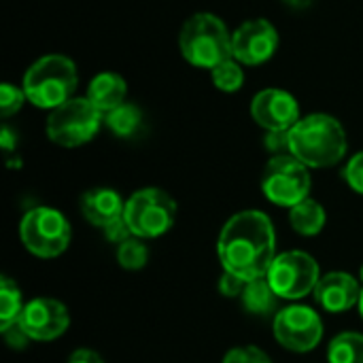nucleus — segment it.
I'll return each mask as SVG.
<instances>
[{
	"label": "nucleus",
	"mask_w": 363,
	"mask_h": 363,
	"mask_svg": "<svg viewBox=\"0 0 363 363\" xmlns=\"http://www.w3.org/2000/svg\"><path fill=\"white\" fill-rule=\"evenodd\" d=\"M223 363H272L270 357L259 351L257 347H238V349H232L225 357Z\"/></svg>",
	"instance_id": "obj_25"
},
{
	"label": "nucleus",
	"mask_w": 363,
	"mask_h": 363,
	"mask_svg": "<svg viewBox=\"0 0 363 363\" xmlns=\"http://www.w3.org/2000/svg\"><path fill=\"white\" fill-rule=\"evenodd\" d=\"M68 363H104L102 357L91 351V349H77L70 357H68Z\"/></svg>",
	"instance_id": "obj_31"
},
{
	"label": "nucleus",
	"mask_w": 363,
	"mask_h": 363,
	"mask_svg": "<svg viewBox=\"0 0 363 363\" xmlns=\"http://www.w3.org/2000/svg\"><path fill=\"white\" fill-rule=\"evenodd\" d=\"M128 96V83L117 72H100L89 81L87 87V100L102 113H111L113 108L121 106Z\"/></svg>",
	"instance_id": "obj_16"
},
{
	"label": "nucleus",
	"mask_w": 363,
	"mask_h": 363,
	"mask_svg": "<svg viewBox=\"0 0 363 363\" xmlns=\"http://www.w3.org/2000/svg\"><path fill=\"white\" fill-rule=\"evenodd\" d=\"M342 177L353 191L363 196V151H359L357 155H353L349 160V164L342 170Z\"/></svg>",
	"instance_id": "obj_26"
},
{
	"label": "nucleus",
	"mask_w": 363,
	"mask_h": 363,
	"mask_svg": "<svg viewBox=\"0 0 363 363\" xmlns=\"http://www.w3.org/2000/svg\"><path fill=\"white\" fill-rule=\"evenodd\" d=\"M177 217V202L157 187H145L125 202L123 219L136 238H157L166 234Z\"/></svg>",
	"instance_id": "obj_7"
},
{
	"label": "nucleus",
	"mask_w": 363,
	"mask_h": 363,
	"mask_svg": "<svg viewBox=\"0 0 363 363\" xmlns=\"http://www.w3.org/2000/svg\"><path fill=\"white\" fill-rule=\"evenodd\" d=\"M19 236L32 255L51 259L68 249L70 223L60 211L51 206H36L23 215L19 223Z\"/></svg>",
	"instance_id": "obj_6"
},
{
	"label": "nucleus",
	"mask_w": 363,
	"mask_h": 363,
	"mask_svg": "<svg viewBox=\"0 0 363 363\" xmlns=\"http://www.w3.org/2000/svg\"><path fill=\"white\" fill-rule=\"evenodd\" d=\"M211 79H213V85L219 89V91H225V94H232V91H238L245 83V72H242V66L240 62H236L234 57L219 64L217 68L211 70Z\"/></svg>",
	"instance_id": "obj_22"
},
{
	"label": "nucleus",
	"mask_w": 363,
	"mask_h": 363,
	"mask_svg": "<svg viewBox=\"0 0 363 363\" xmlns=\"http://www.w3.org/2000/svg\"><path fill=\"white\" fill-rule=\"evenodd\" d=\"M330 363H363V334L345 332L338 334L328 347Z\"/></svg>",
	"instance_id": "obj_20"
},
{
	"label": "nucleus",
	"mask_w": 363,
	"mask_h": 363,
	"mask_svg": "<svg viewBox=\"0 0 363 363\" xmlns=\"http://www.w3.org/2000/svg\"><path fill=\"white\" fill-rule=\"evenodd\" d=\"M357 306H359V315H362V319H363V291H362V298H359V304H357Z\"/></svg>",
	"instance_id": "obj_34"
},
{
	"label": "nucleus",
	"mask_w": 363,
	"mask_h": 363,
	"mask_svg": "<svg viewBox=\"0 0 363 363\" xmlns=\"http://www.w3.org/2000/svg\"><path fill=\"white\" fill-rule=\"evenodd\" d=\"M274 338L294 353L313 351L323 338V321L308 306H289L274 317Z\"/></svg>",
	"instance_id": "obj_10"
},
{
	"label": "nucleus",
	"mask_w": 363,
	"mask_h": 363,
	"mask_svg": "<svg viewBox=\"0 0 363 363\" xmlns=\"http://www.w3.org/2000/svg\"><path fill=\"white\" fill-rule=\"evenodd\" d=\"M266 147L274 151L277 155L289 153V138L287 132H268L266 134Z\"/></svg>",
	"instance_id": "obj_30"
},
{
	"label": "nucleus",
	"mask_w": 363,
	"mask_h": 363,
	"mask_svg": "<svg viewBox=\"0 0 363 363\" xmlns=\"http://www.w3.org/2000/svg\"><path fill=\"white\" fill-rule=\"evenodd\" d=\"M362 291L363 289L359 287L357 279L351 277L349 272H330L319 279L313 294H315L317 304L323 311L338 315V313H347L355 304H359Z\"/></svg>",
	"instance_id": "obj_14"
},
{
	"label": "nucleus",
	"mask_w": 363,
	"mask_h": 363,
	"mask_svg": "<svg viewBox=\"0 0 363 363\" xmlns=\"http://www.w3.org/2000/svg\"><path fill=\"white\" fill-rule=\"evenodd\" d=\"M23 306L26 304H21V291L17 283H13L9 277H2L0 279V332L9 330L19 321Z\"/></svg>",
	"instance_id": "obj_21"
},
{
	"label": "nucleus",
	"mask_w": 363,
	"mask_h": 363,
	"mask_svg": "<svg viewBox=\"0 0 363 363\" xmlns=\"http://www.w3.org/2000/svg\"><path fill=\"white\" fill-rule=\"evenodd\" d=\"M179 49L191 66L213 70L232 60V32L217 15L196 13L181 28Z\"/></svg>",
	"instance_id": "obj_3"
},
{
	"label": "nucleus",
	"mask_w": 363,
	"mask_h": 363,
	"mask_svg": "<svg viewBox=\"0 0 363 363\" xmlns=\"http://www.w3.org/2000/svg\"><path fill=\"white\" fill-rule=\"evenodd\" d=\"M289 153L308 168L336 166L347 155V132L342 123L325 113L302 117L289 132Z\"/></svg>",
	"instance_id": "obj_2"
},
{
	"label": "nucleus",
	"mask_w": 363,
	"mask_h": 363,
	"mask_svg": "<svg viewBox=\"0 0 363 363\" xmlns=\"http://www.w3.org/2000/svg\"><path fill=\"white\" fill-rule=\"evenodd\" d=\"M2 336H4V342H6L11 349H17V351L26 349V347H28V342H30L28 334L19 328V323H15V325H11L9 330H4V332H2Z\"/></svg>",
	"instance_id": "obj_29"
},
{
	"label": "nucleus",
	"mask_w": 363,
	"mask_h": 363,
	"mask_svg": "<svg viewBox=\"0 0 363 363\" xmlns=\"http://www.w3.org/2000/svg\"><path fill=\"white\" fill-rule=\"evenodd\" d=\"M262 189L272 204L294 208L311 194L308 166H304L291 153L272 155L262 174Z\"/></svg>",
	"instance_id": "obj_8"
},
{
	"label": "nucleus",
	"mask_w": 363,
	"mask_h": 363,
	"mask_svg": "<svg viewBox=\"0 0 363 363\" xmlns=\"http://www.w3.org/2000/svg\"><path fill=\"white\" fill-rule=\"evenodd\" d=\"M283 2L294 6V9H306L308 4H313V0H283Z\"/></svg>",
	"instance_id": "obj_33"
},
{
	"label": "nucleus",
	"mask_w": 363,
	"mask_h": 363,
	"mask_svg": "<svg viewBox=\"0 0 363 363\" xmlns=\"http://www.w3.org/2000/svg\"><path fill=\"white\" fill-rule=\"evenodd\" d=\"M245 281L242 279H238V277H234V274H230V272H225L223 270V274H221V279H219V294L221 296H225V298H238V296H242V291H245Z\"/></svg>",
	"instance_id": "obj_27"
},
{
	"label": "nucleus",
	"mask_w": 363,
	"mask_h": 363,
	"mask_svg": "<svg viewBox=\"0 0 363 363\" xmlns=\"http://www.w3.org/2000/svg\"><path fill=\"white\" fill-rule=\"evenodd\" d=\"M23 102H26L23 89L15 87L13 83L0 85V113H2V117H11L13 113H17Z\"/></svg>",
	"instance_id": "obj_24"
},
{
	"label": "nucleus",
	"mask_w": 363,
	"mask_h": 363,
	"mask_svg": "<svg viewBox=\"0 0 363 363\" xmlns=\"http://www.w3.org/2000/svg\"><path fill=\"white\" fill-rule=\"evenodd\" d=\"M359 281L363 283V266H362V270H359Z\"/></svg>",
	"instance_id": "obj_35"
},
{
	"label": "nucleus",
	"mask_w": 363,
	"mask_h": 363,
	"mask_svg": "<svg viewBox=\"0 0 363 363\" xmlns=\"http://www.w3.org/2000/svg\"><path fill=\"white\" fill-rule=\"evenodd\" d=\"M104 236H106L111 242H115V245L119 247L121 242H125L128 238H132V230H130V225L125 223V219L121 217V219H117V221H113L111 225L104 228Z\"/></svg>",
	"instance_id": "obj_28"
},
{
	"label": "nucleus",
	"mask_w": 363,
	"mask_h": 363,
	"mask_svg": "<svg viewBox=\"0 0 363 363\" xmlns=\"http://www.w3.org/2000/svg\"><path fill=\"white\" fill-rule=\"evenodd\" d=\"M274 294L283 300H300L315 291L319 283V266L304 251H289L277 255L266 274Z\"/></svg>",
	"instance_id": "obj_9"
},
{
	"label": "nucleus",
	"mask_w": 363,
	"mask_h": 363,
	"mask_svg": "<svg viewBox=\"0 0 363 363\" xmlns=\"http://www.w3.org/2000/svg\"><path fill=\"white\" fill-rule=\"evenodd\" d=\"M279 49V32L268 19H249L232 32V57L242 66H262Z\"/></svg>",
	"instance_id": "obj_11"
},
{
	"label": "nucleus",
	"mask_w": 363,
	"mask_h": 363,
	"mask_svg": "<svg viewBox=\"0 0 363 363\" xmlns=\"http://www.w3.org/2000/svg\"><path fill=\"white\" fill-rule=\"evenodd\" d=\"M79 74L70 57L51 53L36 60L23 74V94L26 100L38 108L53 111L68 102L77 89Z\"/></svg>",
	"instance_id": "obj_4"
},
{
	"label": "nucleus",
	"mask_w": 363,
	"mask_h": 363,
	"mask_svg": "<svg viewBox=\"0 0 363 363\" xmlns=\"http://www.w3.org/2000/svg\"><path fill=\"white\" fill-rule=\"evenodd\" d=\"M102 121L104 115L87 98H70L51 111L45 130L51 143L74 149L89 143L98 134Z\"/></svg>",
	"instance_id": "obj_5"
},
{
	"label": "nucleus",
	"mask_w": 363,
	"mask_h": 363,
	"mask_svg": "<svg viewBox=\"0 0 363 363\" xmlns=\"http://www.w3.org/2000/svg\"><path fill=\"white\" fill-rule=\"evenodd\" d=\"M104 123L106 128L119 136V138H130L134 136L138 130H140V123H143V113L136 104H130V102H123L121 106L113 108L111 113L104 115Z\"/></svg>",
	"instance_id": "obj_19"
},
{
	"label": "nucleus",
	"mask_w": 363,
	"mask_h": 363,
	"mask_svg": "<svg viewBox=\"0 0 363 363\" xmlns=\"http://www.w3.org/2000/svg\"><path fill=\"white\" fill-rule=\"evenodd\" d=\"M325 221H328L325 208L319 202L311 200V198H306L304 202H300L294 208H289V223L302 236H317V234H321L323 228H325Z\"/></svg>",
	"instance_id": "obj_17"
},
{
	"label": "nucleus",
	"mask_w": 363,
	"mask_h": 363,
	"mask_svg": "<svg viewBox=\"0 0 363 363\" xmlns=\"http://www.w3.org/2000/svg\"><path fill=\"white\" fill-rule=\"evenodd\" d=\"M217 255L225 272L245 283L268 274L277 259V236L270 217L262 211H242L221 230Z\"/></svg>",
	"instance_id": "obj_1"
},
{
	"label": "nucleus",
	"mask_w": 363,
	"mask_h": 363,
	"mask_svg": "<svg viewBox=\"0 0 363 363\" xmlns=\"http://www.w3.org/2000/svg\"><path fill=\"white\" fill-rule=\"evenodd\" d=\"M147 247L143 245V238H128L117 247V262L125 270H140L147 264Z\"/></svg>",
	"instance_id": "obj_23"
},
{
	"label": "nucleus",
	"mask_w": 363,
	"mask_h": 363,
	"mask_svg": "<svg viewBox=\"0 0 363 363\" xmlns=\"http://www.w3.org/2000/svg\"><path fill=\"white\" fill-rule=\"evenodd\" d=\"M251 117L266 132H289L302 119L298 100L277 87L262 89L251 100Z\"/></svg>",
	"instance_id": "obj_13"
},
{
	"label": "nucleus",
	"mask_w": 363,
	"mask_h": 363,
	"mask_svg": "<svg viewBox=\"0 0 363 363\" xmlns=\"http://www.w3.org/2000/svg\"><path fill=\"white\" fill-rule=\"evenodd\" d=\"M240 298H242V304H245L247 313L259 315V317L270 315L277 308V300H279V296L274 294V289L270 287L266 277L249 281L245 285V291H242Z\"/></svg>",
	"instance_id": "obj_18"
},
{
	"label": "nucleus",
	"mask_w": 363,
	"mask_h": 363,
	"mask_svg": "<svg viewBox=\"0 0 363 363\" xmlns=\"http://www.w3.org/2000/svg\"><path fill=\"white\" fill-rule=\"evenodd\" d=\"M17 323L30 340L49 342L60 338L68 330L70 313L62 302L53 298H36L23 306V313Z\"/></svg>",
	"instance_id": "obj_12"
},
{
	"label": "nucleus",
	"mask_w": 363,
	"mask_h": 363,
	"mask_svg": "<svg viewBox=\"0 0 363 363\" xmlns=\"http://www.w3.org/2000/svg\"><path fill=\"white\" fill-rule=\"evenodd\" d=\"M0 143H2L4 153L9 155V153L17 147V134H15L9 125H4V128H2V132H0Z\"/></svg>",
	"instance_id": "obj_32"
},
{
	"label": "nucleus",
	"mask_w": 363,
	"mask_h": 363,
	"mask_svg": "<svg viewBox=\"0 0 363 363\" xmlns=\"http://www.w3.org/2000/svg\"><path fill=\"white\" fill-rule=\"evenodd\" d=\"M81 213L83 217L96 225V228H106L113 221L121 219L125 213V202L115 189L108 187H98L89 189L81 196Z\"/></svg>",
	"instance_id": "obj_15"
}]
</instances>
